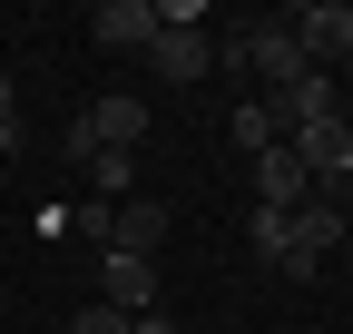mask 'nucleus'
<instances>
[{
    "label": "nucleus",
    "mask_w": 353,
    "mask_h": 334,
    "mask_svg": "<svg viewBox=\"0 0 353 334\" xmlns=\"http://www.w3.org/2000/svg\"><path fill=\"white\" fill-rule=\"evenodd\" d=\"M88 39H99V50H148L157 39V0H99V10H88Z\"/></svg>",
    "instance_id": "6e6552de"
},
{
    "label": "nucleus",
    "mask_w": 353,
    "mask_h": 334,
    "mask_svg": "<svg viewBox=\"0 0 353 334\" xmlns=\"http://www.w3.org/2000/svg\"><path fill=\"white\" fill-rule=\"evenodd\" d=\"M226 138H236L245 157H265V148L285 138V118H275V99H245V108H226Z\"/></svg>",
    "instance_id": "9b49d317"
},
{
    "label": "nucleus",
    "mask_w": 353,
    "mask_h": 334,
    "mask_svg": "<svg viewBox=\"0 0 353 334\" xmlns=\"http://www.w3.org/2000/svg\"><path fill=\"white\" fill-rule=\"evenodd\" d=\"M128 334H176V315H167V305H148V315H128Z\"/></svg>",
    "instance_id": "2eb2a0df"
},
{
    "label": "nucleus",
    "mask_w": 353,
    "mask_h": 334,
    "mask_svg": "<svg viewBox=\"0 0 353 334\" xmlns=\"http://www.w3.org/2000/svg\"><path fill=\"white\" fill-rule=\"evenodd\" d=\"M285 30L304 39V59H314V69H353V10H343V0H314V10H294Z\"/></svg>",
    "instance_id": "20e7f679"
},
{
    "label": "nucleus",
    "mask_w": 353,
    "mask_h": 334,
    "mask_svg": "<svg viewBox=\"0 0 353 334\" xmlns=\"http://www.w3.org/2000/svg\"><path fill=\"white\" fill-rule=\"evenodd\" d=\"M245 177H255V206H285V217H294L304 197H314V177H304V157H294L285 138L265 148V157H245Z\"/></svg>",
    "instance_id": "39448f33"
},
{
    "label": "nucleus",
    "mask_w": 353,
    "mask_h": 334,
    "mask_svg": "<svg viewBox=\"0 0 353 334\" xmlns=\"http://www.w3.org/2000/svg\"><path fill=\"white\" fill-rule=\"evenodd\" d=\"M108 246H118V256H157V246H167V206L157 197H128L118 226H108Z\"/></svg>",
    "instance_id": "1a4fd4ad"
},
{
    "label": "nucleus",
    "mask_w": 353,
    "mask_h": 334,
    "mask_svg": "<svg viewBox=\"0 0 353 334\" xmlns=\"http://www.w3.org/2000/svg\"><path fill=\"white\" fill-rule=\"evenodd\" d=\"M138 138H148V108L108 89V99H88V108L69 118V138H59V148H69V157H88V148H128V157H138Z\"/></svg>",
    "instance_id": "f03ea898"
},
{
    "label": "nucleus",
    "mask_w": 353,
    "mask_h": 334,
    "mask_svg": "<svg viewBox=\"0 0 353 334\" xmlns=\"http://www.w3.org/2000/svg\"><path fill=\"white\" fill-rule=\"evenodd\" d=\"M343 236H353V217H343V197L334 187H314L294 206V256H285V275L304 285V275H324V256H343Z\"/></svg>",
    "instance_id": "f257e3e1"
},
{
    "label": "nucleus",
    "mask_w": 353,
    "mask_h": 334,
    "mask_svg": "<svg viewBox=\"0 0 353 334\" xmlns=\"http://www.w3.org/2000/svg\"><path fill=\"white\" fill-rule=\"evenodd\" d=\"M0 128H20V89H10V69H0Z\"/></svg>",
    "instance_id": "dca6fc26"
},
{
    "label": "nucleus",
    "mask_w": 353,
    "mask_h": 334,
    "mask_svg": "<svg viewBox=\"0 0 353 334\" xmlns=\"http://www.w3.org/2000/svg\"><path fill=\"white\" fill-rule=\"evenodd\" d=\"M148 69L167 79V89H187V79L216 69V39H206V30H157V39H148Z\"/></svg>",
    "instance_id": "0eeeda50"
},
{
    "label": "nucleus",
    "mask_w": 353,
    "mask_h": 334,
    "mask_svg": "<svg viewBox=\"0 0 353 334\" xmlns=\"http://www.w3.org/2000/svg\"><path fill=\"white\" fill-rule=\"evenodd\" d=\"M245 246H255L265 266H285L294 256V217H285V206H255V217H245Z\"/></svg>",
    "instance_id": "f8f14e48"
},
{
    "label": "nucleus",
    "mask_w": 353,
    "mask_h": 334,
    "mask_svg": "<svg viewBox=\"0 0 353 334\" xmlns=\"http://www.w3.org/2000/svg\"><path fill=\"white\" fill-rule=\"evenodd\" d=\"M0 177H10V167H0Z\"/></svg>",
    "instance_id": "f3484780"
},
{
    "label": "nucleus",
    "mask_w": 353,
    "mask_h": 334,
    "mask_svg": "<svg viewBox=\"0 0 353 334\" xmlns=\"http://www.w3.org/2000/svg\"><path fill=\"white\" fill-rule=\"evenodd\" d=\"M99 305H118V315H148L157 305V256H99Z\"/></svg>",
    "instance_id": "423d86ee"
},
{
    "label": "nucleus",
    "mask_w": 353,
    "mask_h": 334,
    "mask_svg": "<svg viewBox=\"0 0 353 334\" xmlns=\"http://www.w3.org/2000/svg\"><path fill=\"white\" fill-rule=\"evenodd\" d=\"M59 226H69V236H88V246H99V256H108V226H118V206H99V197H79V206H69Z\"/></svg>",
    "instance_id": "ddd939ff"
},
{
    "label": "nucleus",
    "mask_w": 353,
    "mask_h": 334,
    "mask_svg": "<svg viewBox=\"0 0 353 334\" xmlns=\"http://www.w3.org/2000/svg\"><path fill=\"white\" fill-rule=\"evenodd\" d=\"M69 334H128V315H118V305H79V315H69Z\"/></svg>",
    "instance_id": "4468645a"
},
{
    "label": "nucleus",
    "mask_w": 353,
    "mask_h": 334,
    "mask_svg": "<svg viewBox=\"0 0 353 334\" xmlns=\"http://www.w3.org/2000/svg\"><path fill=\"white\" fill-rule=\"evenodd\" d=\"M285 148L304 157V177H314V187H343V177H353V118H343V108H334V118H304Z\"/></svg>",
    "instance_id": "7ed1b4c3"
},
{
    "label": "nucleus",
    "mask_w": 353,
    "mask_h": 334,
    "mask_svg": "<svg viewBox=\"0 0 353 334\" xmlns=\"http://www.w3.org/2000/svg\"><path fill=\"white\" fill-rule=\"evenodd\" d=\"M79 167H88V197H99V206H128V197H138V157H128V148H88Z\"/></svg>",
    "instance_id": "9d476101"
}]
</instances>
